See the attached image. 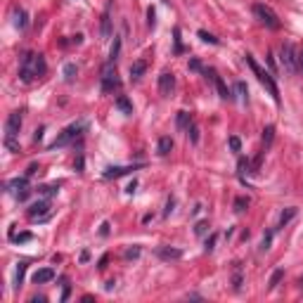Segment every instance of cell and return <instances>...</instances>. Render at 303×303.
Masks as SVG:
<instances>
[{
  "label": "cell",
  "instance_id": "52a82bcc",
  "mask_svg": "<svg viewBox=\"0 0 303 303\" xmlns=\"http://www.w3.org/2000/svg\"><path fill=\"white\" fill-rule=\"evenodd\" d=\"M83 128H86V126H83V124H72V126H69V128H64L62 133L57 135V140H54V142H50V147H48V150H57V147H66V144H69V142H74V140L78 138V135H80V130H83Z\"/></svg>",
  "mask_w": 303,
  "mask_h": 303
},
{
  "label": "cell",
  "instance_id": "7c38bea8",
  "mask_svg": "<svg viewBox=\"0 0 303 303\" xmlns=\"http://www.w3.org/2000/svg\"><path fill=\"white\" fill-rule=\"evenodd\" d=\"M34 284H45V282H52L54 280V270L52 268H40V270H36L34 272Z\"/></svg>",
  "mask_w": 303,
  "mask_h": 303
},
{
  "label": "cell",
  "instance_id": "44dd1931",
  "mask_svg": "<svg viewBox=\"0 0 303 303\" xmlns=\"http://www.w3.org/2000/svg\"><path fill=\"white\" fill-rule=\"evenodd\" d=\"M118 52H121V38L114 36V45H112V52H109V62H116L118 60Z\"/></svg>",
  "mask_w": 303,
  "mask_h": 303
},
{
  "label": "cell",
  "instance_id": "b9f144b4",
  "mask_svg": "<svg viewBox=\"0 0 303 303\" xmlns=\"http://www.w3.org/2000/svg\"><path fill=\"white\" fill-rule=\"evenodd\" d=\"M214 244H216V234L208 242H206V251H214Z\"/></svg>",
  "mask_w": 303,
  "mask_h": 303
},
{
  "label": "cell",
  "instance_id": "1f68e13d",
  "mask_svg": "<svg viewBox=\"0 0 303 303\" xmlns=\"http://www.w3.org/2000/svg\"><path fill=\"white\" fill-rule=\"evenodd\" d=\"M206 230H208V223H206V220H202V223H196V228H194L196 234H204Z\"/></svg>",
  "mask_w": 303,
  "mask_h": 303
},
{
  "label": "cell",
  "instance_id": "f1b7e54d",
  "mask_svg": "<svg viewBox=\"0 0 303 303\" xmlns=\"http://www.w3.org/2000/svg\"><path fill=\"white\" fill-rule=\"evenodd\" d=\"M282 275H284V270H275V272H272V277H270V289H275L277 282L282 280Z\"/></svg>",
  "mask_w": 303,
  "mask_h": 303
},
{
  "label": "cell",
  "instance_id": "5bb4252c",
  "mask_svg": "<svg viewBox=\"0 0 303 303\" xmlns=\"http://www.w3.org/2000/svg\"><path fill=\"white\" fill-rule=\"evenodd\" d=\"M144 72H147V62L144 60H138V62L130 64V78L133 80H140L144 76Z\"/></svg>",
  "mask_w": 303,
  "mask_h": 303
},
{
  "label": "cell",
  "instance_id": "277c9868",
  "mask_svg": "<svg viewBox=\"0 0 303 303\" xmlns=\"http://www.w3.org/2000/svg\"><path fill=\"white\" fill-rule=\"evenodd\" d=\"M254 14H256V19H258L263 26L272 28V31H277V28L282 26L280 17L275 14V10L270 8V5H266V2H256V5H254Z\"/></svg>",
  "mask_w": 303,
  "mask_h": 303
},
{
  "label": "cell",
  "instance_id": "7402d4cb",
  "mask_svg": "<svg viewBox=\"0 0 303 303\" xmlns=\"http://www.w3.org/2000/svg\"><path fill=\"white\" fill-rule=\"evenodd\" d=\"M76 72H78V69H76V64H64V80H69V83H72V80L76 78Z\"/></svg>",
  "mask_w": 303,
  "mask_h": 303
},
{
  "label": "cell",
  "instance_id": "5b68a950",
  "mask_svg": "<svg viewBox=\"0 0 303 303\" xmlns=\"http://www.w3.org/2000/svg\"><path fill=\"white\" fill-rule=\"evenodd\" d=\"M121 80H118V74H116V62H107L102 66V92H114L118 90Z\"/></svg>",
  "mask_w": 303,
  "mask_h": 303
},
{
  "label": "cell",
  "instance_id": "4316f807",
  "mask_svg": "<svg viewBox=\"0 0 303 303\" xmlns=\"http://www.w3.org/2000/svg\"><path fill=\"white\" fill-rule=\"evenodd\" d=\"M57 192H60V185H43L40 188V194H45V196H52Z\"/></svg>",
  "mask_w": 303,
  "mask_h": 303
},
{
  "label": "cell",
  "instance_id": "ffe728a7",
  "mask_svg": "<svg viewBox=\"0 0 303 303\" xmlns=\"http://www.w3.org/2000/svg\"><path fill=\"white\" fill-rule=\"evenodd\" d=\"M190 124H192V118H190V112H178V128H180V130L190 128Z\"/></svg>",
  "mask_w": 303,
  "mask_h": 303
},
{
  "label": "cell",
  "instance_id": "3957f363",
  "mask_svg": "<svg viewBox=\"0 0 303 303\" xmlns=\"http://www.w3.org/2000/svg\"><path fill=\"white\" fill-rule=\"evenodd\" d=\"M19 128H22V112H12L8 116V124H5V144L12 152H19V144H17Z\"/></svg>",
  "mask_w": 303,
  "mask_h": 303
},
{
  "label": "cell",
  "instance_id": "9a60e30c",
  "mask_svg": "<svg viewBox=\"0 0 303 303\" xmlns=\"http://www.w3.org/2000/svg\"><path fill=\"white\" fill-rule=\"evenodd\" d=\"M156 254H159V258H164V260H178L180 256H182L180 249H170V246H161Z\"/></svg>",
  "mask_w": 303,
  "mask_h": 303
},
{
  "label": "cell",
  "instance_id": "7bdbcfd3",
  "mask_svg": "<svg viewBox=\"0 0 303 303\" xmlns=\"http://www.w3.org/2000/svg\"><path fill=\"white\" fill-rule=\"evenodd\" d=\"M36 170H38V166H36V164H31V166H28V170H26V176H28V178H31V176H34Z\"/></svg>",
  "mask_w": 303,
  "mask_h": 303
},
{
  "label": "cell",
  "instance_id": "8d00e7d4",
  "mask_svg": "<svg viewBox=\"0 0 303 303\" xmlns=\"http://www.w3.org/2000/svg\"><path fill=\"white\" fill-rule=\"evenodd\" d=\"M154 17H156V14H154V8H150L147 10V24H150V26H154Z\"/></svg>",
  "mask_w": 303,
  "mask_h": 303
},
{
  "label": "cell",
  "instance_id": "d590c367",
  "mask_svg": "<svg viewBox=\"0 0 303 303\" xmlns=\"http://www.w3.org/2000/svg\"><path fill=\"white\" fill-rule=\"evenodd\" d=\"M12 240H14V242H28V240H31V232H22L19 237H12Z\"/></svg>",
  "mask_w": 303,
  "mask_h": 303
},
{
  "label": "cell",
  "instance_id": "7a4b0ae2",
  "mask_svg": "<svg viewBox=\"0 0 303 303\" xmlns=\"http://www.w3.org/2000/svg\"><path fill=\"white\" fill-rule=\"evenodd\" d=\"M246 64H249V66H251V72L256 74V78H258L260 83L266 86V90H268V92L272 95V100H275L277 104H280V88H277V83H275V78H272V74H270V72H266V69H260V66H258V62H256V60H254L251 54H246Z\"/></svg>",
  "mask_w": 303,
  "mask_h": 303
},
{
  "label": "cell",
  "instance_id": "603a6c76",
  "mask_svg": "<svg viewBox=\"0 0 303 303\" xmlns=\"http://www.w3.org/2000/svg\"><path fill=\"white\" fill-rule=\"evenodd\" d=\"M24 275H26V263H19L17 272H14V282H17V286L24 282Z\"/></svg>",
  "mask_w": 303,
  "mask_h": 303
},
{
  "label": "cell",
  "instance_id": "cb8c5ba5",
  "mask_svg": "<svg viewBox=\"0 0 303 303\" xmlns=\"http://www.w3.org/2000/svg\"><path fill=\"white\" fill-rule=\"evenodd\" d=\"M294 216H296V208H286L284 214L280 216V225H282V228H284V225L289 223V220H292V218H294Z\"/></svg>",
  "mask_w": 303,
  "mask_h": 303
},
{
  "label": "cell",
  "instance_id": "4dcf8cb0",
  "mask_svg": "<svg viewBox=\"0 0 303 303\" xmlns=\"http://www.w3.org/2000/svg\"><path fill=\"white\" fill-rule=\"evenodd\" d=\"M190 69H192V72H206L204 66H202V62H199V60H192V62H190Z\"/></svg>",
  "mask_w": 303,
  "mask_h": 303
},
{
  "label": "cell",
  "instance_id": "ab89813d",
  "mask_svg": "<svg viewBox=\"0 0 303 303\" xmlns=\"http://www.w3.org/2000/svg\"><path fill=\"white\" fill-rule=\"evenodd\" d=\"M140 256V249H128L126 251V258H138Z\"/></svg>",
  "mask_w": 303,
  "mask_h": 303
},
{
  "label": "cell",
  "instance_id": "d6986e66",
  "mask_svg": "<svg viewBox=\"0 0 303 303\" xmlns=\"http://www.w3.org/2000/svg\"><path fill=\"white\" fill-rule=\"evenodd\" d=\"M170 150H173V140H170V138H161L156 152H159L161 156H166V154H170Z\"/></svg>",
  "mask_w": 303,
  "mask_h": 303
},
{
  "label": "cell",
  "instance_id": "f546056e",
  "mask_svg": "<svg viewBox=\"0 0 303 303\" xmlns=\"http://www.w3.org/2000/svg\"><path fill=\"white\" fill-rule=\"evenodd\" d=\"M199 38H202V40H206V43H218V38L216 36H211V34H206V31H199Z\"/></svg>",
  "mask_w": 303,
  "mask_h": 303
},
{
  "label": "cell",
  "instance_id": "f35d334b",
  "mask_svg": "<svg viewBox=\"0 0 303 303\" xmlns=\"http://www.w3.org/2000/svg\"><path fill=\"white\" fill-rule=\"evenodd\" d=\"M176 52H182V45H180V28H176Z\"/></svg>",
  "mask_w": 303,
  "mask_h": 303
},
{
  "label": "cell",
  "instance_id": "83f0119b",
  "mask_svg": "<svg viewBox=\"0 0 303 303\" xmlns=\"http://www.w3.org/2000/svg\"><path fill=\"white\" fill-rule=\"evenodd\" d=\"M237 92H240V98L244 100V102L249 100V88H246V83H244V80H240V83H237Z\"/></svg>",
  "mask_w": 303,
  "mask_h": 303
},
{
  "label": "cell",
  "instance_id": "4fadbf2b",
  "mask_svg": "<svg viewBox=\"0 0 303 303\" xmlns=\"http://www.w3.org/2000/svg\"><path fill=\"white\" fill-rule=\"evenodd\" d=\"M138 166H109L107 170H104V180H114V178H121V176H126V173H130V170H135Z\"/></svg>",
  "mask_w": 303,
  "mask_h": 303
},
{
  "label": "cell",
  "instance_id": "2e32d148",
  "mask_svg": "<svg viewBox=\"0 0 303 303\" xmlns=\"http://www.w3.org/2000/svg\"><path fill=\"white\" fill-rule=\"evenodd\" d=\"M112 8L104 10V14H102V38H109L112 36Z\"/></svg>",
  "mask_w": 303,
  "mask_h": 303
},
{
  "label": "cell",
  "instance_id": "ac0fdd59",
  "mask_svg": "<svg viewBox=\"0 0 303 303\" xmlns=\"http://www.w3.org/2000/svg\"><path fill=\"white\" fill-rule=\"evenodd\" d=\"M272 138H275V128H272V126H266V128H263V152L270 150Z\"/></svg>",
  "mask_w": 303,
  "mask_h": 303
},
{
  "label": "cell",
  "instance_id": "74e56055",
  "mask_svg": "<svg viewBox=\"0 0 303 303\" xmlns=\"http://www.w3.org/2000/svg\"><path fill=\"white\" fill-rule=\"evenodd\" d=\"M230 147L234 152H240V147H242V142H240V138H230Z\"/></svg>",
  "mask_w": 303,
  "mask_h": 303
},
{
  "label": "cell",
  "instance_id": "6da1fadb",
  "mask_svg": "<svg viewBox=\"0 0 303 303\" xmlns=\"http://www.w3.org/2000/svg\"><path fill=\"white\" fill-rule=\"evenodd\" d=\"M45 72H48V64L40 52H26L22 57V64H19V80L22 83H34L40 76H45Z\"/></svg>",
  "mask_w": 303,
  "mask_h": 303
},
{
  "label": "cell",
  "instance_id": "e575fe53",
  "mask_svg": "<svg viewBox=\"0 0 303 303\" xmlns=\"http://www.w3.org/2000/svg\"><path fill=\"white\" fill-rule=\"evenodd\" d=\"M270 240H272V234L268 232L266 237H263V244H260V249H263V251H266V249H270Z\"/></svg>",
  "mask_w": 303,
  "mask_h": 303
},
{
  "label": "cell",
  "instance_id": "8fae6325",
  "mask_svg": "<svg viewBox=\"0 0 303 303\" xmlns=\"http://www.w3.org/2000/svg\"><path fill=\"white\" fill-rule=\"evenodd\" d=\"M173 88H176V76L170 72H164L159 76V92L164 98H168L170 92H173Z\"/></svg>",
  "mask_w": 303,
  "mask_h": 303
},
{
  "label": "cell",
  "instance_id": "836d02e7",
  "mask_svg": "<svg viewBox=\"0 0 303 303\" xmlns=\"http://www.w3.org/2000/svg\"><path fill=\"white\" fill-rule=\"evenodd\" d=\"M251 168V164L246 159H240V176H244V170H249Z\"/></svg>",
  "mask_w": 303,
  "mask_h": 303
},
{
  "label": "cell",
  "instance_id": "484cf974",
  "mask_svg": "<svg viewBox=\"0 0 303 303\" xmlns=\"http://www.w3.org/2000/svg\"><path fill=\"white\" fill-rule=\"evenodd\" d=\"M246 206H249V199H244V196L234 199V211H237V214H244V211H246Z\"/></svg>",
  "mask_w": 303,
  "mask_h": 303
},
{
  "label": "cell",
  "instance_id": "9c48e42d",
  "mask_svg": "<svg viewBox=\"0 0 303 303\" xmlns=\"http://www.w3.org/2000/svg\"><path fill=\"white\" fill-rule=\"evenodd\" d=\"M48 216H50V202L48 199H40V202H36L28 208V218L31 220H45Z\"/></svg>",
  "mask_w": 303,
  "mask_h": 303
},
{
  "label": "cell",
  "instance_id": "60d3db41",
  "mask_svg": "<svg viewBox=\"0 0 303 303\" xmlns=\"http://www.w3.org/2000/svg\"><path fill=\"white\" fill-rule=\"evenodd\" d=\"M242 286V272H240V268H237V272H234V289H240Z\"/></svg>",
  "mask_w": 303,
  "mask_h": 303
},
{
  "label": "cell",
  "instance_id": "30bf717a",
  "mask_svg": "<svg viewBox=\"0 0 303 303\" xmlns=\"http://www.w3.org/2000/svg\"><path fill=\"white\" fill-rule=\"evenodd\" d=\"M206 76H208V78L214 80L216 83V90H218V95H220V100H232V92L230 90H228V86H225V80L220 78V76H218V74L214 72V69H206Z\"/></svg>",
  "mask_w": 303,
  "mask_h": 303
},
{
  "label": "cell",
  "instance_id": "f6af8a7d",
  "mask_svg": "<svg viewBox=\"0 0 303 303\" xmlns=\"http://www.w3.org/2000/svg\"><path fill=\"white\" fill-rule=\"evenodd\" d=\"M298 69H301V72H303V50H301V52H298Z\"/></svg>",
  "mask_w": 303,
  "mask_h": 303
},
{
  "label": "cell",
  "instance_id": "ba28073f",
  "mask_svg": "<svg viewBox=\"0 0 303 303\" xmlns=\"http://www.w3.org/2000/svg\"><path fill=\"white\" fill-rule=\"evenodd\" d=\"M8 192L17 202H24V199H28V194H31V190H28V176H24V178H14L8 182Z\"/></svg>",
  "mask_w": 303,
  "mask_h": 303
},
{
  "label": "cell",
  "instance_id": "d4e9b609",
  "mask_svg": "<svg viewBox=\"0 0 303 303\" xmlns=\"http://www.w3.org/2000/svg\"><path fill=\"white\" fill-rule=\"evenodd\" d=\"M14 17H17V19H14V24H17L19 28L26 26V12H24V10H17V12H14Z\"/></svg>",
  "mask_w": 303,
  "mask_h": 303
},
{
  "label": "cell",
  "instance_id": "e0dca14e",
  "mask_svg": "<svg viewBox=\"0 0 303 303\" xmlns=\"http://www.w3.org/2000/svg\"><path fill=\"white\" fill-rule=\"evenodd\" d=\"M116 107L121 109V112H124L126 116L133 114V104H130V100L126 98V95H118V98H116Z\"/></svg>",
  "mask_w": 303,
  "mask_h": 303
},
{
  "label": "cell",
  "instance_id": "ee69618b",
  "mask_svg": "<svg viewBox=\"0 0 303 303\" xmlns=\"http://www.w3.org/2000/svg\"><path fill=\"white\" fill-rule=\"evenodd\" d=\"M135 188H138V182H135V180H133V182H130V185H128V188H126V190H128V192L133 194V192H135Z\"/></svg>",
  "mask_w": 303,
  "mask_h": 303
},
{
  "label": "cell",
  "instance_id": "d6a6232c",
  "mask_svg": "<svg viewBox=\"0 0 303 303\" xmlns=\"http://www.w3.org/2000/svg\"><path fill=\"white\" fill-rule=\"evenodd\" d=\"M190 140H192V142H199V128H196V126H192V130H190Z\"/></svg>",
  "mask_w": 303,
  "mask_h": 303
},
{
  "label": "cell",
  "instance_id": "8992f818",
  "mask_svg": "<svg viewBox=\"0 0 303 303\" xmlns=\"http://www.w3.org/2000/svg\"><path fill=\"white\" fill-rule=\"evenodd\" d=\"M280 60H282V66H284L286 74H296L298 72V52L292 43H284L282 50H280Z\"/></svg>",
  "mask_w": 303,
  "mask_h": 303
}]
</instances>
